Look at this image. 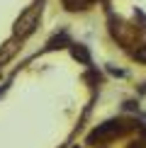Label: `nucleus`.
Listing matches in <instances>:
<instances>
[{"instance_id":"1","label":"nucleus","mask_w":146,"mask_h":148,"mask_svg":"<svg viewBox=\"0 0 146 148\" xmlns=\"http://www.w3.org/2000/svg\"><path fill=\"white\" fill-rule=\"evenodd\" d=\"M127 129H124V121L119 119H110V121H102V124H97L93 131L88 134V143L90 146H97V143H105V141H112L122 136Z\"/></svg>"},{"instance_id":"2","label":"nucleus","mask_w":146,"mask_h":148,"mask_svg":"<svg viewBox=\"0 0 146 148\" xmlns=\"http://www.w3.org/2000/svg\"><path fill=\"white\" fill-rule=\"evenodd\" d=\"M39 15H41V8L39 5H32V8H27L20 15V20L15 22V36H20V39H24V36H29L34 32L36 22H39Z\"/></svg>"},{"instance_id":"3","label":"nucleus","mask_w":146,"mask_h":148,"mask_svg":"<svg viewBox=\"0 0 146 148\" xmlns=\"http://www.w3.org/2000/svg\"><path fill=\"white\" fill-rule=\"evenodd\" d=\"M63 46H71V41H68V34L61 32V34H56V36H51V39H49L46 51H56V49H63Z\"/></svg>"},{"instance_id":"4","label":"nucleus","mask_w":146,"mask_h":148,"mask_svg":"<svg viewBox=\"0 0 146 148\" xmlns=\"http://www.w3.org/2000/svg\"><path fill=\"white\" fill-rule=\"evenodd\" d=\"M71 56L76 61H81V63H90V51L83 44H71Z\"/></svg>"},{"instance_id":"5","label":"nucleus","mask_w":146,"mask_h":148,"mask_svg":"<svg viewBox=\"0 0 146 148\" xmlns=\"http://www.w3.org/2000/svg\"><path fill=\"white\" fill-rule=\"evenodd\" d=\"M132 56L136 58L139 63H146V44H144V46H139V49H134V51H132Z\"/></svg>"},{"instance_id":"6","label":"nucleus","mask_w":146,"mask_h":148,"mask_svg":"<svg viewBox=\"0 0 146 148\" xmlns=\"http://www.w3.org/2000/svg\"><path fill=\"white\" fill-rule=\"evenodd\" d=\"M127 148H146V141H134V143H129Z\"/></svg>"},{"instance_id":"7","label":"nucleus","mask_w":146,"mask_h":148,"mask_svg":"<svg viewBox=\"0 0 146 148\" xmlns=\"http://www.w3.org/2000/svg\"><path fill=\"white\" fill-rule=\"evenodd\" d=\"M8 56H10V53H8V51H5V53H3V51H0V63H3V61H5V58H8Z\"/></svg>"}]
</instances>
